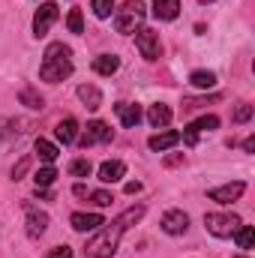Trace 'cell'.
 Returning a JSON list of instances; mask_svg holds the SVG:
<instances>
[{"instance_id":"obj_1","label":"cell","mask_w":255,"mask_h":258,"mask_svg":"<svg viewBox=\"0 0 255 258\" xmlns=\"http://www.w3.org/2000/svg\"><path fill=\"white\" fill-rule=\"evenodd\" d=\"M141 216H144V207L135 204V207H129L126 213H120L114 222H102L99 234L87 240V258H111L117 252V246H120V237L126 234Z\"/></svg>"},{"instance_id":"obj_2","label":"cell","mask_w":255,"mask_h":258,"mask_svg":"<svg viewBox=\"0 0 255 258\" xmlns=\"http://www.w3.org/2000/svg\"><path fill=\"white\" fill-rule=\"evenodd\" d=\"M72 75V51L63 42H51L42 54V66H39V78L48 84H57Z\"/></svg>"},{"instance_id":"obj_3","label":"cell","mask_w":255,"mask_h":258,"mask_svg":"<svg viewBox=\"0 0 255 258\" xmlns=\"http://www.w3.org/2000/svg\"><path fill=\"white\" fill-rule=\"evenodd\" d=\"M144 21V3L141 0H126L117 12H114V27L117 33H135Z\"/></svg>"},{"instance_id":"obj_4","label":"cell","mask_w":255,"mask_h":258,"mask_svg":"<svg viewBox=\"0 0 255 258\" xmlns=\"http://www.w3.org/2000/svg\"><path fill=\"white\" fill-rule=\"evenodd\" d=\"M204 225H207V231H210L213 237H231L243 222H240V216H234V213H207V216H204Z\"/></svg>"},{"instance_id":"obj_5","label":"cell","mask_w":255,"mask_h":258,"mask_svg":"<svg viewBox=\"0 0 255 258\" xmlns=\"http://www.w3.org/2000/svg\"><path fill=\"white\" fill-rule=\"evenodd\" d=\"M135 45H138V51H141L144 60H156L159 51H162V45H159V33L150 30V27H138V30H135Z\"/></svg>"},{"instance_id":"obj_6","label":"cell","mask_w":255,"mask_h":258,"mask_svg":"<svg viewBox=\"0 0 255 258\" xmlns=\"http://www.w3.org/2000/svg\"><path fill=\"white\" fill-rule=\"evenodd\" d=\"M57 15H60L57 3H42V6L36 9V15H33V33H36V36H45V33L51 30V24L57 21Z\"/></svg>"},{"instance_id":"obj_7","label":"cell","mask_w":255,"mask_h":258,"mask_svg":"<svg viewBox=\"0 0 255 258\" xmlns=\"http://www.w3.org/2000/svg\"><path fill=\"white\" fill-rule=\"evenodd\" d=\"M114 138V132L108 123H102V120H93V123H87L84 129V135H78L75 141H81L84 147H90V144H105V141H111Z\"/></svg>"},{"instance_id":"obj_8","label":"cell","mask_w":255,"mask_h":258,"mask_svg":"<svg viewBox=\"0 0 255 258\" xmlns=\"http://www.w3.org/2000/svg\"><path fill=\"white\" fill-rule=\"evenodd\" d=\"M216 126H219V117H216V114H204V117H198L195 123H189V126L183 129L180 138L192 147V144H198V135H201V132H210V129H216Z\"/></svg>"},{"instance_id":"obj_9","label":"cell","mask_w":255,"mask_h":258,"mask_svg":"<svg viewBox=\"0 0 255 258\" xmlns=\"http://www.w3.org/2000/svg\"><path fill=\"white\" fill-rule=\"evenodd\" d=\"M24 213H27V237L30 240H39L48 228V216L42 210H36L33 204H24Z\"/></svg>"},{"instance_id":"obj_10","label":"cell","mask_w":255,"mask_h":258,"mask_svg":"<svg viewBox=\"0 0 255 258\" xmlns=\"http://www.w3.org/2000/svg\"><path fill=\"white\" fill-rule=\"evenodd\" d=\"M243 192H246V183L234 180V183H225V186L210 189V192H207V198H210V201H219V204H231V201H237Z\"/></svg>"},{"instance_id":"obj_11","label":"cell","mask_w":255,"mask_h":258,"mask_svg":"<svg viewBox=\"0 0 255 258\" xmlns=\"http://www.w3.org/2000/svg\"><path fill=\"white\" fill-rule=\"evenodd\" d=\"M159 225H162L165 234H183V231L189 228V216H186L183 210H168Z\"/></svg>"},{"instance_id":"obj_12","label":"cell","mask_w":255,"mask_h":258,"mask_svg":"<svg viewBox=\"0 0 255 258\" xmlns=\"http://www.w3.org/2000/svg\"><path fill=\"white\" fill-rule=\"evenodd\" d=\"M114 114H117V120H120L123 126H129V129L141 123V108L132 105V102H117V105H114Z\"/></svg>"},{"instance_id":"obj_13","label":"cell","mask_w":255,"mask_h":258,"mask_svg":"<svg viewBox=\"0 0 255 258\" xmlns=\"http://www.w3.org/2000/svg\"><path fill=\"white\" fill-rule=\"evenodd\" d=\"M123 174H126V165H123L120 159H108V162L99 165V180H102V183H117Z\"/></svg>"},{"instance_id":"obj_14","label":"cell","mask_w":255,"mask_h":258,"mask_svg":"<svg viewBox=\"0 0 255 258\" xmlns=\"http://www.w3.org/2000/svg\"><path fill=\"white\" fill-rule=\"evenodd\" d=\"M69 222H72V228H75V231H81V234H84V231H96L105 219H102L99 213H72V219H69Z\"/></svg>"},{"instance_id":"obj_15","label":"cell","mask_w":255,"mask_h":258,"mask_svg":"<svg viewBox=\"0 0 255 258\" xmlns=\"http://www.w3.org/2000/svg\"><path fill=\"white\" fill-rule=\"evenodd\" d=\"M180 141V132H174V129H168V132H156V135H150V141H147V147L150 150H156V153H162V150H168V147H174Z\"/></svg>"},{"instance_id":"obj_16","label":"cell","mask_w":255,"mask_h":258,"mask_svg":"<svg viewBox=\"0 0 255 258\" xmlns=\"http://www.w3.org/2000/svg\"><path fill=\"white\" fill-rule=\"evenodd\" d=\"M180 12V0H153V15L159 21H171Z\"/></svg>"},{"instance_id":"obj_17","label":"cell","mask_w":255,"mask_h":258,"mask_svg":"<svg viewBox=\"0 0 255 258\" xmlns=\"http://www.w3.org/2000/svg\"><path fill=\"white\" fill-rule=\"evenodd\" d=\"M147 120H150V126L156 129H165L168 123H171V108L168 105H150V111H147Z\"/></svg>"},{"instance_id":"obj_18","label":"cell","mask_w":255,"mask_h":258,"mask_svg":"<svg viewBox=\"0 0 255 258\" xmlns=\"http://www.w3.org/2000/svg\"><path fill=\"white\" fill-rule=\"evenodd\" d=\"M54 135H57V141L72 144V141L78 138V123H75V117H63V120L54 126Z\"/></svg>"},{"instance_id":"obj_19","label":"cell","mask_w":255,"mask_h":258,"mask_svg":"<svg viewBox=\"0 0 255 258\" xmlns=\"http://www.w3.org/2000/svg\"><path fill=\"white\" fill-rule=\"evenodd\" d=\"M78 99H81L90 111H96V108L102 105V93H99V87H93V84H81V87H78Z\"/></svg>"},{"instance_id":"obj_20","label":"cell","mask_w":255,"mask_h":258,"mask_svg":"<svg viewBox=\"0 0 255 258\" xmlns=\"http://www.w3.org/2000/svg\"><path fill=\"white\" fill-rule=\"evenodd\" d=\"M117 69H120V57H114V54H99L93 60V72H99V75H114Z\"/></svg>"},{"instance_id":"obj_21","label":"cell","mask_w":255,"mask_h":258,"mask_svg":"<svg viewBox=\"0 0 255 258\" xmlns=\"http://www.w3.org/2000/svg\"><path fill=\"white\" fill-rule=\"evenodd\" d=\"M33 150H36V156L42 159V162H54L57 156H60V150H57V144H51V141H45V138H36V144H33Z\"/></svg>"},{"instance_id":"obj_22","label":"cell","mask_w":255,"mask_h":258,"mask_svg":"<svg viewBox=\"0 0 255 258\" xmlns=\"http://www.w3.org/2000/svg\"><path fill=\"white\" fill-rule=\"evenodd\" d=\"M189 81L198 87V90H210V87L216 84V75H213V72H207V69H195V72L189 75Z\"/></svg>"},{"instance_id":"obj_23","label":"cell","mask_w":255,"mask_h":258,"mask_svg":"<svg viewBox=\"0 0 255 258\" xmlns=\"http://www.w3.org/2000/svg\"><path fill=\"white\" fill-rule=\"evenodd\" d=\"M234 237H237V246H240V249H252L255 228H252V225H240V228L234 231Z\"/></svg>"},{"instance_id":"obj_24","label":"cell","mask_w":255,"mask_h":258,"mask_svg":"<svg viewBox=\"0 0 255 258\" xmlns=\"http://www.w3.org/2000/svg\"><path fill=\"white\" fill-rule=\"evenodd\" d=\"M33 180H36V186H39V189H45V186H51V183L57 180V171H54L51 165H45V168H39V171H36V177H33Z\"/></svg>"},{"instance_id":"obj_25","label":"cell","mask_w":255,"mask_h":258,"mask_svg":"<svg viewBox=\"0 0 255 258\" xmlns=\"http://www.w3.org/2000/svg\"><path fill=\"white\" fill-rule=\"evenodd\" d=\"M66 27H69L72 33H84V18H81V9H69V15H66Z\"/></svg>"},{"instance_id":"obj_26","label":"cell","mask_w":255,"mask_h":258,"mask_svg":"<svg viewBox=\"0 0 255 258\" xmlns=\"http://www.w3.org/2000/svg\"><path fill=\"white\" fill-rule=\"evenodd\" d=\"M90 6H93V15L96 18H111L114 15V3L111 0H93Z\"/></svg>"},{"instance_id":"obj_27","label":"cell","mask_w":255,"mask_h":258,"mask_svg":"<svg viewBox=\"0 0 255 258\" xmlns=\"http://www.w3.org/2000/svg\"><path fill=\"white\" fill-rule=\"evenodd\" d=\"M90 171H93L90 159H75V162L69 165V174H75V177H90Z\"/></svg>"},{"instance_id":"obj_28","label":"cell","mask_w":255,"mask_h":258,"mask_svg":"<svg viewBox=\"0 0 255 258\" xmlns=\"http://www.w3.org/2000/svg\"><path fill=\"white\" fill-rule=\"evenodd\" d=\"M21 102H24L27 108H42V96H39V93H33L30 87H24V90H21Z\"/></svg>"},{"instance_id":"obj_29","label":"cell","mask_w":255,"mask_h":258,"mask_svg":"<svg viewBox=\"0 0 255 258\" xmlns=\"http://www.w3.org/2000/svg\"><path fill=\"white\" fill-rule=\"evenodd\" d=\"M249 117H252V105H246V102H243V105H237V108H234V123H246Z\"/></svg>"},{"instance_id":"obj_30","label":"cell","mask_w":255,"mask_h":258,"mask_svg":"<svg viewBox=\"0 0 255 258\" xmlns=\"http://www.w3.org/2000/svg\"><path fill=\"white\" fill-rule=\"evenodd\" d=\"M87 198H93V204H96V207H108V204L114 201V198H111V192H102V189H99V192H90Z\"/></svg>"},{"instance_id":"obj_31","label":"cell","mask_w":255,"mask_h":258,"mask_svg":"<svg viewBox=\"0 0 255 258\" xmlns=\"http://www.w3.org/2000/svg\"><path fill=\"white\" fill-rule=\"evenodd\" d=\"M27 168H30V156H24V159H21L15 168H12V180H21V174H24Z\"/></svg>"},{"instance_id":"obj_32","label":"cell","mask_w":255,"mask_h":258,"mask_svg":"<svg viewBox=\"0 0 255 258\" xmlns=\"http://www.w3.org/2000/svg\"><path fill=\"white\" fill-rule=\"evenodd\" d=\"M45 258H72V249H69V246H54V249H51V252H48V255Z\"/></svg>"},{"instance_id":"obj_33","label":"cell","mask_w":255,"mask_h":258,"mask_svg":"<svg viewBox=\"0 0 255 258\" xmlns=\"http://www.w3.org/2000/svg\"><path fill=\"white\" fill-rule=\"evenodd\" d=\"M72 192L78 195V198H87V195H90V189H87L84 183H75V189H72Z\"/></svg>"},{"instance_id":"obj_34","label":"cell","mask_w":255,"mask_h":258,"mask_svg":"<svg viewBox=\"0 0 255 258\" xmlns=\"http://www.w3.org/2000/svg\"><path fill=\"white\" fill-rule=\"evenodd\" d=\"M126 192H129V195L141 192V183H138V180H129V183H126Z\"/></svg>"},{"instance_id":"obj_35","label":"cell","mask_w":255,"mask_h":258,"mask_svg":"<svg viewBox=\"0 0 255 258\" xmlns=\"http://www.w3.org/2000/svg\"><path fill=\"white\" fill-rule=\"evenodd\" d=\"M243 150H246V153H252V150H255V138H252V135L243 141Z\"/></svg>"},{"instance_id":"obj_36","label":"cell","mask_w":255,"mask_h":258,"mask_svg":"<svg viewBox=\"0 0 255 258\" xmlns=\"http://www.w3.org/2000/svg\"><path fill=\"white\" fill-rule=\"evenodd\" d=\"M183 162V156H165V165H180Z\"/></svg>"},{"instance_id":"obj_37","label":"cell","mask_w":255,"mask_h":258,"mask_svg":"<svg viewBox=\"0 0 255 258\" xmlns=\"http://www.w3.org/2000/svg\"><path fill=\"white\" fill-rule=\"evenodd\" d=\"M234 258H246V255H234Z\"/></svg>"},{"instance_id":"obj_38","label":"cell","mask_w":255,"mask_h":258,"mask_svg":"<svg viewBox=\"0 0 255 258\" xmlns=\"http://www.w3.org/2000/svg\"><path fill=\"white\" fill-rule=\"evenodd\" d=\"M201 3H207V0H201Z\"/></svg>"}]
</instances>
